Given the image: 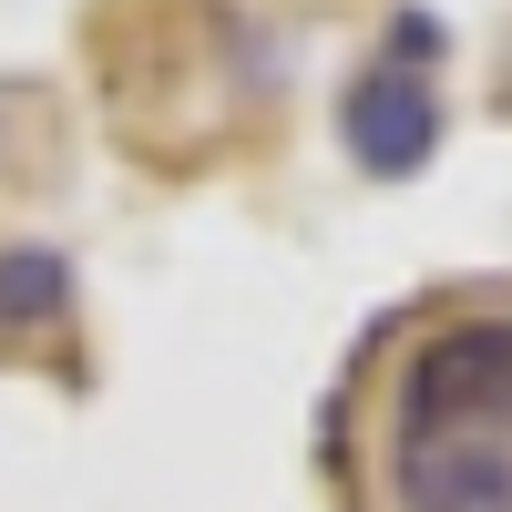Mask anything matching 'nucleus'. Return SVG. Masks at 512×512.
<instances>
[{
	"instance_id": "1",
	"label": "nucleus",
	"mask_w": 512,
	"mask_h": 512,
	"mask_svg": "<svg viewBox=\"0 0 512 512\" xmlns=\"http://www.w3.org/2000/svg\"><path fill=\"white\" fill-rule=\"evenodd\" d=\"M390 431H512V308L441 318L400 369Z\"/></svg>"
},
{
	"instance_id": "2",
	"label": "nucleus",
	"mask_w": 512,
	"mask_h": 512,
	"mask_svg": "<svg viewBox=\"0 0 512 512\" xmlns=\"http://www.w3.org/2000/svg\"><path fill=\"white\" fill-rule=\"evenodd\" d=\"M338 144H349V164L379 175V185L420 175V164L441 154V82L420 62L379 52L369 72H349V93H338Z\"/></svg>"
},
{
	"instance_id": "3",
	"label": "nucleus",
	"mask_w": 512,
	"mask_h": 512,
	"mask_svg": "<svg viewBox=\"0 0 512 512\" xmlns=\"http://www.w3.org/2000/svg\"><path fill=\"white\" fill-rule=\"evenodd\" d=\"M400 512H512V431H390Z\"/></svg>"
},
{
	"instance_id": "4",
	"label": "nucleus",
	"mask_w": 512,
	"mask_h": 512,
	"mask_svg": "<svg viewBox=\"0 0 512 512\" xmlns=\"http://www.w3.org/2000/svg\"><path fill=\"white\" fill-rule=\"evenodd\" d=\"M72 308V256L62 246H0V328H52Z\"/></svg>"
},
{
	"instance_id": "5",
	"label": "nucleus",
	"mask_w": 512,
	"mask_h": 512,
	"mask_svg": "<svg viewBox=\"0 0 512 512\" xmlns=\"http://www.w3.org/2000/svg\"><path fill=\"white\" fill-rule=\"evenodd\" d=\"M502 113H512V72H502Z\"/></svg>"
}]
</instances>
